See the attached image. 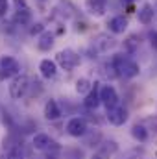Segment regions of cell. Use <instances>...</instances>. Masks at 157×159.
I'll return each mask as SVG.
<instances>
[{
	"label": "cell",
	"mask_w": 157,
	"mask_h": 159,
	"mask_svg": "<svg viewBox=\"0 0 157 159\" xmlns=\"http://www.w3.org/2000/svg\"><path fill=\"white\" fill-rule=\"evenodd\" d=\"M100 100H102V104H104L107 109L117 107L118 106V94H117V91H115V87H111V85H102V87H100Z\"/></svg>",
	"instance_id": "cell-5"
},
{
	"label": "cell",
	"mask_w": 157,
	"mask_h": 159,
	"mask_svg": "<svg viewBox=\"0 0 157 159\" xmlns=\"http://www.w3.org/2000/svg\"><path fill=\"white\" fill-rule=\"evenodd\" d=\"M28 89H30V78H28L26 74L15 76L13 81L9 83V94H11V98H15V100H20L22 96H26Z\"/></svg>",
	"instance_id": "cell-3"
},
{
	"label": "cell",
	"mask_w": 157,
	"mask_h": 159,
	"mask_svg": "<svg viewBox=\"0 0 157 159\" xmlns=\"http://www.w3.org/2000/svg\"><path fill=\"white\" fill-rule=\"evenodd\" d=\"M34 148L35 150H57V144L50 139L46 133H37L34 137Z\"/></svg>",
	"instance_id": "cell-7"
},
{
	"label": "cell",
	"mask_w": 157,
	"mask_h": 159,
	"mask_svg": "<svg viewBox=\"0 0 157 159\" xmlns=\"http://www.w3.org/2000/svg\"><path fill=\"white\" fill-rule=\"evenodd\" d=\"M67 131H69V135H72V137H83L85 133H87V122L83 119H70L69 120V124H67Z\"/></svg>",
	"instance_id": "cell-6"
},
{
	"label": "cell",
	"mask_w": 157,
	"mask_h": 159,
	"mask_svg": "<svg viewBox=\"0 0 157 159\" xmlns=\"http://www.w3.org/2000/svg\"><path fill=\"white\" fill-rule=\"evenodd\" d=\"M137 44H139V41H137V35H129V37H128V41L124 43V46H126V50H128V52H135Z\"/></svg>",
	"instance_id": "cell-20"
},
{
	"label": "cell",
	"mask_w": 157,
	"mask_h": 159,
	"mask_svg": "<svg viewBox=\"0 0 157 159\" xmlns=\"http://www.w3.org/2000/svg\"><path fill=\"white\" fill-rule=\"evenodd\" d=\"M150 43H152V46L157 50V32H154V34L150 35Z\"/></svg>",
	"instance_id": "cell-24"
},
{
	"label": "cell",
	"mask_w": 157,
	"mask_h": 159,
	"mask_svg": "<svg viewBox=\"0 0 157 159\" xmlns=\"http://www.w3.org/2000/svg\"><path fill=\"white\" fill-rule=\"evenodd\" d=\"M85 9L94 17H102L107 9V0H85Z\"/></svg>",
	"instance_id": "cell-8"
},
{
	"label": "cell",
	"mask_w": 157,
	"mask_h": 159,
	"mask_svg": "<svg viewBox=\"0 0 157 159\" xmlns=\"http://www.w3.org/2000/svg\"><path fill=\"white\" fill-rule=\"evenodd\" d=\"M122 2H126V4H131V2H135V0H122Z\"/></svg>",
	"instance_id": "cell-27"
},
{
	"label": "cell",
	"mask_w": 157,
	"mask_h": 159,
	"mask_svg": "<svg viewBox=\"0 0 157 159\" xmlns=\"http://www.w3.org/2000/svg\"><path fill=\"white\" fill-rule=\"evenodd\" d=\"M7 159H22V154H20V148H19V146H13V148H9V154H7Z\"/></svg>",
	"instance_id": "cell-21"
},
{
	"label": "cell",
	"mask_w": 157,
	"mask_h": 159,
	"mask_svg": "<svg viewBox=\"0 0 157 159\" xmlns=\"http://www.w3.org/2000/svg\"><path fill=\"white\" fill-rule=\"evenodd\" d=\"M13 4H15L17 9H24V7H28V2H26V0H13Z\"/></svg>",
	"instance_id": "cell-22"
},
{
	"label": "cell",
	"mask_w": 157,
	"mask_h": 159,
	"mask_svg": "<svg viewBox=\"0 0 157 159\" xmlns=\"http://www.w3.org/2000/svg\"><path fill=\"white\" fill-rule=\"evenodd\" d=\"M154 7H155V11H157V0H155V6H154Z\"/></svg>",
	"instance_id": "cell-29"
},
{
	"label": "cell",
	"mask_w": 157,
	"mask_h": 159,
	"mask_svg": "<svg viewBox=\"0 0 157 159\" xmlns=\"http://www.w3.org/2000/svg\"><path fill=\"white\" fill-rule=\"evenodd\" d=\"M20 72V65L15 57L4 56L0 57V80L2 78H15Z\"/></svg>",
	"instance_id": "cell-4"
},
{
	"label": "cell",
	"mask_w": 157,
	"mask_h": 159,
	"mask_svg": "<svg viewBox=\"0 0 157 159\" xmlns=\"http://www.w3.org/2000/svg\"><path fill=\"white\" fill-rule=\"evenodd\" d=\"M131 135H133L137 141H141V143H144V141L148 139V131H146V128H144V126H139V124L131 128Z\"/></svg>",
	"instance_id": "cell-18"
},
{
	"label": "cell",
	"mask_w": 157,
	"mask_h": 159,
	"mask_svg": "<svg viewBox=\"0 0 157 159\" xmlns=\"http://www.w3.org/2000/svg\"><path fill=\"white\" fill-rule=\"evenodd\" d=\"M6 11H7V2H6V0H0V17H2Z\"/></svg>",
	"instance_id": "cell-23"
},
{
	"label": "cell",
	"mask_w": 157,
	"mask_h": 159,
	"mask_svg": "<svg viewBox=\"0 0 157 159\" xmlns=\"http://www.w3.org/2000/svg\"><path fill=\"white\" fill-rule=\"evenodd\" d=\"M56 63L61 69H65V70H72V69H76L81 63V57H79L78 52H74L72 48H65V50H61L56 56Z\"/></svg>",
	"instance_id": "cell-2"
},
{
	"label": "cell",
	"mask_w": 157,
	"mask_h": 159,
	"mask_svg": "<svg viewBox=\"0 0 157 159\" xmlns=\"http://www.w3.org/2000/svg\"><path fill=\"white\" fill-rule=\"evenodd\" d=\"M98 85L100 83H94V87H92V91L85 96V100H83V106L87 107V109H96L100 104H102V100H100V89H98Z\"/></svg>",
	"instance_id": "cell-10"
},
{
	"label": "cell",
	"mask_w": 157,
	"mask_h": 159,
	"mask_svg": "<svg viewBox=\"0 0 157 159\" xmlns=\"http://www.w3.org/2000/svg\"><path fill=\"white\" fill-rule=\"evenodd\" d=\"M92 85L94 83H91V80H87V78H79L78 81H76V93L78 94H89L91 91H92Z\"/></svg>",
	"instance_id": "cell-17"
},
{
	"label": "cell",
	"mask_w": 157,
	"mask_h": 159,
	"mask_svg": "<svg viewBox=\"0 0 157 159\" xmlns=\"http://www.w3.org/2000/svg\"><path fill=\"white\" fill-rule=\"evenodd\" d=\"M35 32H41V24H37L35 28H32V34H35Z\"/></svg>",
	"instance_id": "cell-26"
},
{
	"label": "cell",
	"mask_w": 157,
	"mask_h": 159,
	"mask_svg": "<svg viewBox=\"0 0 157 159\" xmlns=\"http://www.w3.org/2000/svg\"><path fill=\"white\" fill-rule=\"evenodd\" d=\"M43 159H54V157H43Z\"/></svg>",
	"instance_id": "cell-30"
},
{
	"label": "cell",
	"mask_w": 157,
	"mask_h": 159,
	"mask_svg": "<svg viewBox=\"0 0 157 159\" xmlns=\"http://www.w3.org/2000/svg\"><path fill=\"white\" fill-rule=\"evenodd\" d=\"M154 15H155V7L152 4H144L141 9H139V22L142 24H150L154 20Z\"/></svg>",
	"instance_id": "cell-14"
},
{
	"label": "cell",
	"mask_w": 157,
	"mask_h": 159,
	"mask_svg": "<svg viewBox=\"0 0 157 159\" xmlns=\"http://www.w3.org/2000/svg\"><path fill=\"white\" fill-rule=\"evenodd\" d=\"M44 117L48 120H57L61 117V109H59V106H57L56 100H48L44 104Z\"/></svg>",
	"instance_id": "cell-13"
},
{
	"label": "cell",
	"mask_w": 157,
	"mask_h": 159,
	"mask_svg": "<svg viewBox=\"0 0 157 159\" xmlns=\"http://www.w3.org/2000/svg\"><path fill=\"white\" fill-rule=\"evenodd\" d=\"M92 46H94L98 52H105V50H109V48H113V46H115V39H113V37H109V35H105V34H100V35H96V37H94Z\"/></svg>",
	"instance_id": "cell-11"
},
{
	"label": "cell",
	"mask_w": 157,
	"mask_h": 159,
	"mask_svg": "<svg viewBox=\"0 0 157 159\" xmlns=\"http://www.w3.org/2000/svg\"><path fill=\"white\" fill-rule=\"evenodd\" d=\"M30 19H32V15H30L28 7H24V9H17V13H15V22L28 24V22H30Z\"/></svg>",
	"instance_id": "cell-19"
},
{
	"label": "cell",
	"mask_w": 157,
	"mask_h": 159,
	"mask_svg": "<svg viewBox=\"0 0 157 159\" xmlns=\"http://www.w3.org/2000/svg\"><path fill=\"white\" fill-rule=\"evenodd\" d=\"M52 46H54V34H52V32H43L39 41H37V48L43 50V52H46V50H50Z\"/></svg>",
	"instance_id": "cell-16"
},
{
	"label": "cell",
	"mask_w": 157,
	"mask_h": 159,
	"mask_svg": "<svg viewBox=\"0 0 157 159\" xmlns=\"http://www.w3.org/2000/svg\"><path fill=\"white\" fill-rule=\"evenodd\" d=\"M113 69L117 70V74L122 76V78H135V76L141 72L139 65H137L131 57L122 56V54H117V56L113 57Z\"/></svg>",
	"instance_id": "cell-1"
},
{
	"label": "cell",
	"mask_w": 157,
	"mask_h": 159,
	"mask_svg": "<svg viewBox=\"0 0 157 159\" xmlns=\"http://www.w3.org/2000/svg\"><path fill=\"white\" fill-rule=\"evenodd\" d=\"M92 159H102V157H100V156H94V157H92Z\"/></svg>",
	"instance_id": "cell-28"
},
{
	"label": "cell",
	"mask_w": 157,
	"mask_h": 159,
	"mask_svg": "<svg viewBox=\"0 0 157 159\" xmlns=\"http://www.w3.org/2000/svg\"><path fill=\"white\" fill-rule=\"evenodd\" d=\"M107 120L113 124V126H122L126 120H128V111L124 107H113V109H107Z\"/></svg>",
	"instance_id": "cell-9"
},
{
	"label": "cell",
	"mask_w": 157,
	"mask_h": 159,
	"mask_svg": "<svg viewBox=\"0 0 157 159\" xmlns=\"http://www.w3.org/2000/svg\"><path fill=\"white\" fill-rule=\"evenodd\" d=\"M107 26H109V32H113V34H124L128 28V20L124 17H113Z\"/></svg>",
	"instance_id": "cell-15"
},
{
	"label": "cell",
	"mask_w": 157,
	"mask_h": 159,
	"mask_svg": "<svg viewBox=\"0 0 157 159\" xmlns=\"http://www.w3.org/2000/svg\"><path fill=\"white\" fill-rule=\"evenodd\" d=\"M39 70H41V76L46 80L54 78L56 72H57V63L52 61V59H43L39 63Z\"/></svg>",
	"instance_id": "cell-12"
},
{
	"label": "cell",
	"mask_w": 157,
	"mask_h": 159,
	"mask_svg": "<svg viewBox=\"0 0 157 159\" xmlns=\"http://www.w3.org/2000/svg\"><path fill=\"white\" fill-rule=\"evenodd\" d=\"M122 159H139V154H137V152H128Z\"/></svg>",
	"instance_id": "cell-25"
}]
</instances>
